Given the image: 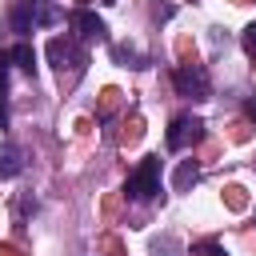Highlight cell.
Instances as JSON below:
<instances>
[{
	"label": "cell",
	"instance_id": "e0dca14e",
	"mask_svg": "<svg viewBox=\"0 0 256 256\" xmlns=\"http://www.w3.org/2000/svg\"><path fill=\"white\" fill-rule=\"evenodd\" d=\"M104 248H108L112 256H120V244H116V236H104Z\"/></svg>",
	"mask_w": 256,
	"mask_h": 256
},
{
	"label": "cell",
	"instance_id": "ba28073f",
	"mask_svg": "<svg viewBox=\"0 0 256 256\" xmlns=\"http://www.w3.org/2000/svg\"><path fill=\"white\" fill-rule=\"evenodd\" d=\"M8 60H16V68H24L28 76H32V68H36V52H32V44H24V40L8 52Z\"/></svg>",
	"mask_w": 256,
	"mask_h": 256
},
{
	"label": "cell",
	"instance_id": "7c38bea8",
	"mask_svg": "<svg viewBox=\"0 0 256 256\" xmlns=\"http://www.w3.org/2000/svg\"><path fill=\"white\" fill-rule=\"evenodd\" d=\"M116 108H120V88H104V96H100V108H96V112H100V120H108Z\"/></svg>",
	"mask_w": 256,
	"mask_h": 256
},
{
	"label": "cell",
	"instance_id": "7a4b0ae2",
	"mask_svg": "<svg viewBox=\"0 0 256 256\" xmlns=\"http://www.w3.org/2000/svg\"><path fill=\"white\" fill-rule=\"evenodd\" d=\"M156 192H160V156H144V160L136 164V172L128 176L124 196H132V200H152Z\"/></svg>",
	"mask_w": 256,
	"mask_h": 256
},
{
	"label": "cell",
	"instance_id": "2e32d148",
	"mask_svg": "<svg viewBox=\"0 0 256 256\" xmlns=\"http://www.w3.org/2000/svg\"><path fill=\"white\" fill-rule=\"evenodd\" d=\"M52 20H60V12H56V8H48V4H44V8H40V12H36V24H52Z\"/></svg>",
	"mask_w": 256,
	"mask_h": 256
},
{
	"label": "cell",
	"instance_id": "8992f818",
	"mask_svg": "<svg viewBox=\"0 0 256 256\" xmlns=\"http://www.w3.org/2000/svg\"><path fill=\"white\" fill-rule=\"evenodd\" d=\"M20 168H24V156H20V148H16L12 140H4V144H0V180H12V176H20Z\"/></svg>",
	"mask_w": 256,
	"mask_h": 256
},
{
	"label": "cell",
	"instance_id": "8fae6325",
	"mask_svg": "<svg viewBox=\"0 0 256 256\" xmlns=\"http://www.w3.org/2000/svg\"><path fill=\"white\" fill-rule=\"evenodd\" d=\"M140 136H144V120H140V116H128V120H124V132H120L116 140H120V144H136Z\"/></svg>",
	"mask_w": 256,
	"mask_h": 256
},
{
	"label": "cell",
	"instance_id": "277c9868",
	"mask_svg": "<svg viewBox=\"0 0 256 256\" xmlns=\"http://www.w3.org/2000/svg\"><path fill=\"white\" fill-rule=\"evenodd\" d=\"M204 136V120L200 116H176L172 128H168V148L172 152H184L188 144H196Z\"/></svg>",
	"mask_w": 256,
	"mask_h": 256
},
{
	"label": "cell",
	"instance_id": "4fadbf2b",
	"mask_svg": "<svg viewBox=\"0 0 256 256\" xmlns=\"http://www.w3.org/2000/svg\"><path fill=\"white\" fill-rule=\"evenodd\" d=\"M224 204H228L232 212H240V208L248 204V196H244V188H240V184H228V188H224Z\"/></svg>",
	"mask_w": 256,
	"mask_h": 256
},
{
	"label": "cell",
	"instance_id": "d6986e66",
	"mask_svg": "<svg viewBox=\"0 0 256 256\" xmlns=\"http://www.w3.org/2000/svg\"><path fill=\"white\" fill-rule=\"evenodd\" d=\"M0 256H20V252H12V248H4V252H0Z\"/></svg>",
	"mask_w": 256,
	"mask_h": 256
},
{
	"label": "cell",
	"instance_id": "52a82bcc",
	"mask_svg": "<svg viewBox=\"0 0 256 256\" xmlns=\"http://www.w3.org/2000/svg\"><path fill=\"white\" fill-rule=\"evenodd\" d=\"M196 180H200V164H196V160H180V168H176V176H172V188H176V192H188Z\"/></svg>",
	"mask_w": 256,
	"mask_h": 256
},
{
	"label": "cell",
	"instance_id": "6da1fadb",
	"mask_svg": "<svg viewBox=\"0 0 256 256\" xmlns=\"http://www.w3.org/2000/svg\"><path fill=\"white\" fill-rule=\"evenodd\" d=\"M48 60L56 64L60 80H64V72H68V84L80 80V72H84V64H88V56H84V48H80L76 36H52V40H48Z\"/></svg>",
	"mask_w": 256,
	"mask_h": 256
},
{
	"label": "cell",
	"instance_id": "9a60e30c",
	"mask_svg": "<svg viewBox=\"0 0 256 256\" xmlns=\"http://www.w3.org/2000/svg\"><path fill=\"white\" fill-rule=\"evenodd\" d=\"M240 44H244V52L256 60V24H248V28L240 32Z\"/></svg>",
	"mask_w": 256,
	"mask_h": 256
},
{
	"label": "cell",
	"instance_id": "5b68a950",
	"mask_svg": "<svg viewBox=\"0 0 256 256\" xmlns=\"http://www.w3.org/2000/svg\"><path fill=\"white\" fill-rule=\"evenodd\" d=\"M72 28H76V40H104V20L84 8L72 12Z\"/></svg>",
	"mask_w": 256,
	"mask_h": 256
},
{
	"label": "cell",
	"instance_id": "ffe728a7",
	"mask_svg": "<svg viewBox=\"0 0 256 256\" xmlns=\"http://www.w3.org/2000/svg\"><path fill=\"white\" fill-rule=\"evenodd\" d=\"M232 4H252V0H232Z\"/></svg>",
	"mask_w": 256,
	"mask_h": 256
},
{
	"label": "cell",
	"instance_id": "9c48e42d",
	"mask_svg": "<svg viewBox=\"0 0 256 256\" xmlns=\"http://www.w3.org/2000/svg\"><path fill=\"white\" fill-rule=\"evenodd\" d=\"M8 124V52H0V128Z\"/></svg>",
	"mask_w": 256,
	"mask_h": 256
},
{
	"label": "cell",
	"instance_id": "30bf717a",
	"mask_svg": "<svg viewBox=\"0 0 256 256\" xmlns=\"http://www.w3.org/2000/svg\"><path fill=\"white\" fill-rule=\"evenodd\" d=\"M32 24H36V12H32V4H20V8L12 12V28L24 36V32H32Z\"/></svg>",
	"mask_w": 256,
	"mask_h": 256
},
{
	"label": "cell",
	"instance_id": "3957f363",
	"mask_svg": "<svg viewBox=\"0 0 256 256\" xmlns=\"http://www.w3.org/2000/svg\"><path fill=\"white\" fill-rule=\"evenodd\" d=\"M172 84H176V92L188 96V100H204V96H208V72H204L196 60H192V64H176Z\"/></svg>",
	"mask_w": 256,
	"mask_h": 256
},
{
	"label": "cell",
	"instance_id": "ac0fdd59",
	"mask_svg": "<svg viewBox=\"0 0 256 256\" xmlns=\"http://www.w3.org/2000/svg\"><path fill=\"white\" fill-rule=\"evenodd\" d=\"M244 112H248V116H252V120H256V96H252V100H248V104H244Z\"/></svg>",
	"mask_w": 256,
	"mask_h": 256
},
{
	"label": "cell",
	"instance_id": "5bb4252c",
	"mask_svg": "<svg viewBox=\"0 0 256 256\" xmlns=\"http://www.w3.org/2000/svg\"><path fill=\"white\" fill-rule=\"evenodd\" d=\"M116 60H124L128 68H144V56L136 48H128V44H116Z\"/></svg>",
	"mask_w": 256,
	"mask_h": 256
}]
</instances>
